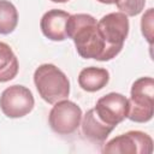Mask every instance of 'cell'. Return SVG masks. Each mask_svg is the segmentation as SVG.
Listing matches in <instances>:
<instances>
[{
	"mask_svg": "<svg viewBox=\"0 0 154 154\" xmlns=\"http://www.w3.org/2000/svg\"><path fill=\"white\" fill-rule=\"evenodd\" d=\"M66 35L73 40L77 53L82 58L99 61H108L112 59L99 32L97 22L91 14H70L66 22Z\"/></svg>",
	"mask_w": 154,
	"mask_h": 154,
	"instance_id": "cell-1",
	"label": "cell"
},
{
	"mask_svg": "<svg viewBox=\"0 0 154 154\" xmlns=\"http://www.w3.org/2000/svg\"><path fill=\"white\" fill-rule=\"evenodd\" d=\"M34 83L40 96L48 103L65 100L70 94V81L53 64H42L34 72Z\"/></svg>",
	"mask_w": 154,
	"mask_h": 154,
	"instance_id": "cell-2",
	"label": "cell"
},
{
	"mask_svg": "<svg viewBox=\"0 0 154 154\" xmlns=\"http://www.w3.org/2000/svg\"><path fill=\"white\" fill-rule=\"evenodd\" d=\"M128 117L135 123H147L154 114V79L141 77L131 85Z\"/></svg>",
	"mask_w": 154,
	"mask_h": 154,
	"instance_id": "cell-3",
	"label": "cell"
},
{
	"mask_svg": "<svg viewBox=\"0 0 154 154\" xmlns=\"http://www.w3.org/2000/svg\"><path fill=\"white\" fill-rule=\"evenodd\" d=\"M129 19L123 12H112L97 22V29L102 36L111 58L117 57L123 49L129 34Z\"/></svg>",
	"mask_w": 154,
	"mask_h": 154,
	"instance_id": "cell-4",
	"label": "cell"
},
{
	"mask_svg": "<svg viewBox=\"0 0 154 154\" xmlns=\"http://www.w3.org/2000/svg\"><path fill=\"white\" fill-rule=\"evenodd\" d=\"M81 107L66 99L55 102L48 117L51 129L58 135H70L75 132L81 125Z\"/></svg>",
	"mask_w": 154,
	"mask_h": 154,
	"instance_id": "cell-5",
	"label": "cell"
},
{
	"mask_svg": "<svg viewBox=\"0 0 154 154\" xmlns=\"http://www.w3.org/2000/svg\"><path fill=\"white\" fill-rule=\"evenodd\" d=\"M35 100L29 88L19 84L6 88L0 95V108L8 118H22L34 108Z\"/></svg>",
	"mask_w": 154,
	"mask_h": 154,
	"instance_id": "cell-6",
	"label": "cell"
},
{
	"mask_svg": "<svg viewBox=\"0 0 154 154\" xmlns=\"http://www.w3.org/2000/svg\"><path fill=\"white\" fill-rule=\"evenodd\" d=\"M102 153L150 154L153 153V140L146 132L137 130L128 131L108 141L103 146Z\"/></svg>",
	"mask_w": 154,
	"mask_h": 154,
	"instance_id": "cell-7",
	"label": "cell"
},
{
	"mask_svg": "<svg viewBox=\"0 0 154 154\" xmlns=\"http://www.w3.org/2000/svg\"><path fill=\"white\" fill-rule=\"evenodd\" d=\"M94 111L103 123L116 128L128 117L129 99L119 93L106 94L96 101Z\"/></svg>",
	"mask_w": 154,
	"mask_h": 154,
	"instance_id": "cell-8",
	"label": "cell"
},
{
	"mask_svg": "<svg viewBox=\"0 0 154 154\" xmlns=\"http://www.w3.org/2000/svg\"><path fill=\"white\" fill-rule=\"evenodd\" d=\"M69 17L70 14L63 10L53 8L47 11L40 20V28L42 34L52 41L66 40V22Z\"/></svg>",
	"mask_w": 154,
	"mask_h": 154,
	"instance_id": "cell-9",
	"label": "cell"
},
{
	"mask_svg": "<svg viewBox=\"0 0 154 154\" xmlns=\"http://www.w3.org/2000/svg\"><path fill=\"white\" fill-rule=\"evenodd\" d=\"M82 134L87 140L94 143H103L108 135L113 131V126L103 123L95 113L94 108L89 109L82 119Z\"/></svg>",
	"mask_w": 154,
	"mask_h": 154,
	"instance_id": "cell-10",
	"label": "cell"
},
{
	"mask_svg": "<svg viewBox=\"0 0 154 154\" xmlns=\"http://www.w3.org/2000/svg\"><path fill=\"white\" fill-rule=\"evenodd\" d=\"M109 81V73L106 69L89 66L83 69L78 75V84L79 87L89 93H94L101 90L107 85Z\"/></svg>",
	"mask_w": 154,
	"mask_h": 154,
	"instance_id": "cell-11",
	"label": "cell"
},
{
	"mask_svg": "<svg viewBox=\"0 0 154 154\" xmlns=\"http://www.w3.org/2000/svg\"><path fill=\"white\" fill-rule=\"evenodd\" d=\"M18 59L12 48L5 42H0V83L13 79L18 73Z\"/></svg>",
	"mask_w": 154,
	"mask_h": 154,
	"instance_id": "cell-12",
	"label": "cell"
},
{
	"mask_svg": "<svg viewBox=\"0 0 154 154\" xmlns=\"http://www.w3.org/2000/svg\"><path fill=\"white\" fill-rule=\"evenodd\" d=\"M18 24L16 6L8 0H0V34H11Z\"/></svg>",
	"mask_w": 154,
	"mask_h": 154,
	"instance_id": "cell-13",
	"label": "cell"
},
{
	"mask_svg": "<svg viewBox=\"0 0 154 154\" xmlns=\"http://www.w3.org/2000/svg\"><path fill=\"white\" fill-rule=\"evenodd\" d=\"M116 5L125 16L135 17L143 11L146 0H118Z\"/></svg>",
	"mask_w": 154,
	"mask_h": 154,
	"instance_id": "cell-14",
	"label": "cell"
},
{
	"mask_svg": "<svg viewBox=\"0 0 154 154\" xmlns=\"http://www.w3.org/2000/svg\"><path fill=\"white\" fill-rule=\"evenodd\" d=\"M153 19H154V10L153 8H148L141 18L142 34L150 46L153 43Z\"/></svg>",
	"mask_w": 154,
	"mask_h": 154,
	"instance_id": "cell-15",
	"label": "cell"
},
{
	"mask_svg": "<svg viewBox=\"0 0 154 154\" xmlns=\"http://www.w3.org/2000/svg\"><path fill=\"white\" fill-rule=\"evenodd\" d=\"M99 2H102V4H107V5H111V4H116L118 0H97Z\"/></svg>",
	"mask_w": 154,
	"mask_h": 154,
	"instance_id": "cell-16",
	"label": "cell"
},
{
	"mask_svg": "<svg viewBox=\"0 0 154 154\" xmlns=\"http://www.w3.org/2000/svg\"><path fill=\"white\" fill-rule=\"evenodd\" d=\"M51 1H53V2H66L69 0H51Z\"/></svg>",
	"mask_w": 154,
	"mask_h": 154,
	"instance_id": "cell-17",
	"label": "cell"
}]
</instances>
